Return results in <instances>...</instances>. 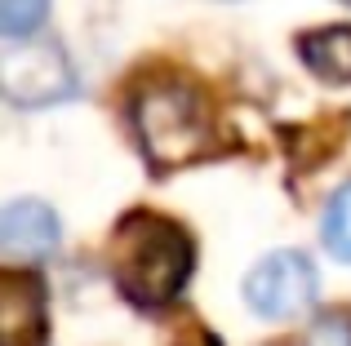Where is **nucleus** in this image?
I'll list each match as a JSON object with an SVG mask.
<instances>
[{
	"label": "nucleus",
	"instance_id": "f257e3e1",
	"mask_svg": "<svg viewBox=\"0 0 351 346\" xmlns=\"http://www.w3.org/2000/svg\"><path fill=\"white\" fill-rule=\"evenodd\" d=\"M191 267H196V253L178 222L143 213V209L120 217L112 235V276L134 306H147V311L169 306L182 293Z\"/></svg>",
	"mask_w": 351,
	"mask_h": 346
},
{
	"label": "nucleus",
	"instance_id": "f03ea898",
	"mask_svg": "<svg viewBox=\"0 0 351 346\" xmlns=\"http://www.w3.org/2000/svg\"><path fill=\"white\" fill-rule=\"evenodd\" d=\"M134 129L143 142V156L152 169H178L191 165L196 156L209 151L214 124H209V107L182 80H160V85L143 89L134 103Z\"/></svg>",
	"mask_w": 351,
	"mask_h": 346
},
{
	"label": "nucleus",
	"instance_id": "7ed1b4c3",
	"mask_svg": "<svg viewBox=\"0 0 351 346\" xmlns=\"http://www.w3.org/2000/svg\"><path fill=\"white\" fill-rule=\"evenodd\" d=\"M0 94L14 107H58L76 94V67L58 40L5 44L0 58Z\"/></svg>",
	"mask_w": 351,
	"mask_h": 346
},
{
	"label": "nucleus",
	"instance_id": "20e7f679",
	"mask_svg": "<svg viewBox=\"0 0 351 346\" xmlns=\"http://www.w3.org/2000/svg\"><path fill=\"white\" fill-rule=\"evenodd\" d=\"M316 297H320V271L298 249L267 253L245 276V302L263 320H298L316 306Z\"/></svg>",
	"mask_w": 351,
	"mask_h": 346
},
{
	"label": "nucleus",
	"instance_id": "39448f33",
	"mask_svg": "<svg viewBox=\"0 0 351 346\" xmlns=\"http://www.w3.org/2000/svg\"><path fill=\"white\" fill-rule=\"evenodd\" d=\"M0 244L9 262H49L58 253V213L45 200H9L0 213Z\"/></svg>",
	"mask_w": 351,
	"mask_h": 346
},
{
	"label": "nucleus",
	"instance_id": "423d86ee",
	"mask_svg": "<svg viewBox=\"0 0 351 346\" xmlns=\"http://www.w3.org/2000/svg\"><path fill=\"white\" fill-rule=\"evenodd\" d=\"M45 284L36 276L9 271L0 280V346H45Z\"/></svg>",
	"mask_w": 351,
	"mask_h": 346
},
{
	"label": "nucleus",
	"instance_id": "0eeeda50",
	"mask_svg": "<svg viewBox=\"0 0 351 346\" xmlns=\"http://www.w3.org/2000/svg\"><path fill=\"white\" fill-rule=\"evenodd\" d=\"M298 53L320 80L351 85V27H320L298 40Z\"/></svg>",
	"mask_w": 351,
	"mask_h": 346
},
{
	"label": "nucleus",
	"instance_id": "6e6552de",
	"mask_svg": "<svg viewBox=\"0 0 351 346\" xmlns=\"http://www.w3.org/2000/svg\"><path fill=\"white\" fill-rule=\"evenodd\" d=\"M320 240H325V249L334 253L338 262L351 267V182H343V187L329 196L325 217H320Z\"/></svg>",
	"mask_w": 351,
	"mask_h": 346
},
{
	"label": "nucleus",
	"instance_id": "1a4fd4ad",
	"mask_svg": "<svg viewBox=\"0 0 351 346\" xmlns=\"http://www.w3.org/2000/svg\"><path fill=\"white\" fill-rule=\"evenodd\" d=\"M45 18H49V0H0V36H5V44L36 40Z\"/></svg>",
	"mask_w": 351,
	"mask_h": 346
},
{
	"label": "nucleus",
	"instance_id": "9d476101",
	"mask_svg": "<svg viewBox=\"0 0 351 346\" xmlns=\"http://www.w3.org/2000/svg\"><path fill=\"white\" fill-rule=\"evenodd\" d=\"M307 346H351V315L329 311L307 329Z\"/></svg>",
	"mask_w": 351,
	"mask_h": 346
},
{
	"label": "nucleus",
	"instance_id": "9b49d317",
	"mask_svg": "<svg viewBox=\"0 0 351 346\" xmlns=\"http://www.w3.org/2000/svg\"><path fill=\"white\" fill-rule=\"evenodd\" d=\"M343 5H351V0H343Z\"/></svg>",
	"mask_w": 351,
	"mask_h": 346
}]
</instances>
